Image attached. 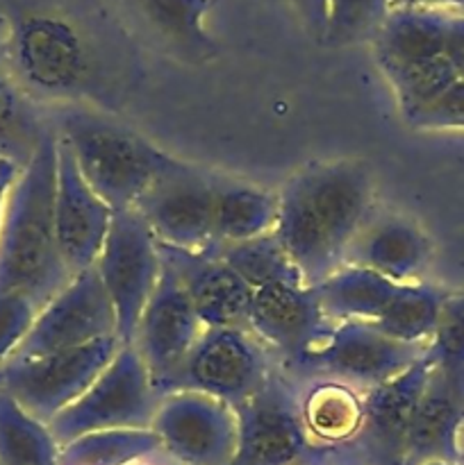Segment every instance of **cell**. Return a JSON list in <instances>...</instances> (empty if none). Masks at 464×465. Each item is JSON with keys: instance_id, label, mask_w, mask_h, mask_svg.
Here are the masks:
<instances>
[{"instance_id": "2e32d148", "label": "cell", "mask_w": 464, "mask_h": 465, "mask_svg": "<svg viewBox=\"0 0 464 465\" xmlns=\"http://www.w3.org/2000/svg\"><path fill=\"white\" fill-rule=\"evenodd\" d=\"M430 371L432 363L426 354L394 380L364 391L362 427L348 443L359 463L405 465L409 427Z\"/></svg>"}, {"instance_id": "d6986e66", "label": "cell", "mask_w": 464, "mask_h": 465, "mask_svg": "<svg viewBox=\"0 0 464 465\" xmlns=\"http://www.w3.org/2000/svg\"><path fill=\"white\" fill-rule=\"evenodd\" d=\"M159 257L185 289L203 327H244L253 289L212 252L157 243Z\"/></svg>"}, {"instance_id": "f546056e", "label": "cell", "mask_w": 464, "mask_h": 465, "mask_svg": "<svg viewBox=\"0 0 464 465\" xmlns=\"http://www.w3.org/2000/svg\"><path fill=\"white\" fill-rule=\"evenodd\" d=\"M391 9V0H330L321 44L344 48L373 41Z\"/></svg>"}, {"instance_id": "4316f807", "label": "cell", "mask_w": 464, "mask_h": 465, "mask_svg": "<svg viewBox=\"0 0 464 465\" xmlns=\"http://www.w3.org/2000/svg\"><path fill=\"white\" fill-rule=\"evenodd\" d=\"M0 465H59L50 427L25 411L0 386Z\"/></svg>"}, {"instance_id": "ab89813d", "label": "cell", "mask_w": 464, "mask_h": 465, "mask_svg": "<svg viewBox=\"0 0 464 465\" xmlns=\"http://www.w3.org/2000/svg\"><path fill=\"white\" fill-rule=\"evenodd\" d=\"M3 163H5V162H0V166H3Z\"/></svg>"}, {"instance_id": "1f68e13d", "label": "cell", "mask_w": 464, "mask_h": 465, "mask_svg": "<svg viewBox=\"0 0 464 465\" xmlns=\"http://www.w3.org/2000/svg\"><path fill=\"white\" fill-rule=\"evenodd\" d=\"M35 300L25 293H5L0 295V368L14 357L18 345L25 341L27 331L32 330L36 313Z\"/></svg>"}, {"instance_id": "ffe728a7", "label": "cell", "mask_w": 464, "mask_h": 465, "mask_svg": "<svg viewBox=\"0 0 464 465\" xmlns=\"http://www.w3.org/2000/svg\"><path fill=\"white\" fill-rule=\"evenodd\" d=\"M464 375L432 368L428 375L405 450V465H464Z\"/></svg>"}, {"instance_id": "d6a6232c", "label": "cell", "mask_w": 464, "mask_h": 465, "mask_svg": "<svg viewBox=\"0 0 464 465\" xmlns=\"http://www.w3.org/2000/svg\"><path fill=\"white\" fill-rule=\"evenodd\" d=\"M414 130H464V80L444 91L430 107L409 121Z\"/></svg>"}, {"instance_id": "f35d334b", "label": "cell", "mask_w": 464, "mask_h": 465, "mask_svg": "<svg viewBox=\"0 0 464 465\" xmlns=\"http://www.w3.org/2000/svg\"><path fill=\"white\" fill-rule=\"evenodd\" d=\"M428 465H449V463H428Z\"/></svg>"}, {"instance_id": "74e56055", "label": "cell", "mask_w": 464, "mask_h": 465, "mask_svg": "<svg viewBox=\"0 0 464 465\" xmlns=\"http://www.w3.org/2000/svg\"><path fill=\"white\" fill-rule=\"evenodd\" d=\"M136 465H176V463H136Z\"/></svg>"}, {"instance_id": "ac0fdd59", "label": "cell", "mask_w": 464, "mask_h": 465, "mask_svg": "<svg viewBox=\"0 0 464 465\" xmlns=\"http://www.w3.org/2000/svg\"><path fill=\"white\" fill-rule=\"evenodd\" d=\"M203 330V322L191 307L185 289L162 263V275L141 312L132 339V348L144 361L155 391L180 366Z\"/></svg>"}, {"instance_id": "ba28073f", "label": "cell", "mask_w": 464, "mask_h": 465, "mask_svg": "<svg viewBox=\"0 0 464 465\" xmlns=\"http://www.w3.org/2000/svg\"><path fill=\"white\" fill-rule=\"evenodd\" d=\"M273 368L271 352L246 327H205L157 393L191 391L235 409L267 381Z\"/></svg>"}, {"instance_id": "44dd1931", "label": "cell", "mask_w": 464, "mask_h": 465, "mask_svg": "<svg viewBox=\"0 0 464 465\" xmlns=\"http://www.w3.org/2000/svg\"><path fill=\"white\" fill-rule=\"evenodd\" d=\"M432 259V241L412 218L403 213L368 216L350 243L346 266H359L398 284L421 280Z\"/></svg>"}, {"instance_id": "e575fe53", "label": "cell", "mask_w": 464, "mask_h": 465, "mask_svg": "<svg viewBox=\"0 0 464 465\" xmlns=\"http://www.w3.org/2000/svg\"><path fill=\"white\" fill-rule=\"evenodd\" d=\"M444 54L453 64L459 80H464V14H450Z\"/></svg>"}, {"instance_id": "7a4b0ae2", "label": "cell", "mask_w": 464, "mask_h": 465, "mask_svg": "<svg viewBox=\"0 0 464 465\" xmlns=\"http://www.w3.org/2000/svg\"><path fill=\"white\" fill-rule=\"evenodd\" d=\"M57 132L45 134L32 162L18 171L0 223V295L25 293L44 309L73 275L55 236Z\"/></svg>"}, {"instance_id": "7402d4cb", "label": "cell", "mask_w": 464, "mask_h": 465, "mask_svg": "<svg viewBox=\"0 0 464 465\" xmlns=\"http://www.w3.org/2000/svg\"><path fill=\"white\" fill-rule=\"evenodd\" d=\"M276 225L277 193L244 180L217 177L214 245L257 239L271 234Z\"/></svg>"}, {"instance_id": "6da1fadb", "label": "cell", "mask_w": 464, "mask_h": 465, "mask_svg": "<svg viewBox=\"0 0 464 465\" xmlns=\"http://www.w3.org/2000/svg\"><path fill=\"white\" fill-rule=\"evenodd\" d=\"M373 175L359 159L308 163L282 186L273 234L308 289L346 266L350 243L373 213Z\"/></svg>"}, {"instance_id": "30bf717a", "label": "cell", "mask_w": 464, "mask_h": 465, "mask_svg": "<svg viewBox=\"0 0 464 465\" xmlns=\"http://www.w3.org/2000/svg\"><path fill=\"white\" fill-rule=\"evenodd\" d=\"M121 343L116 336L32 359H9L0 368V386L30 416L50 425L109 366Z\"/></svg>"}, {"instance_id": "83f0119b", "label": "cell", "mask_w": 464, "mask_h": 465, "mask_svg": "<svg viewBox=\"0 0 464 465\" xmlns=\"http://www.w3.org/2000/svg\"><path fill=\"white\" fill-rule=\"evenodd\" d=\"M212 3L214 0H139L150 25L180 53L196 59L217 54V41L205 25Z\"/></svg>"}, {"instance_id": "277c9868", "label": "cell", "mask_w": 464, "mask_h": 465, "mask_svg": "<svg viewBox=\"0 0 464 465\" xmlns=\"http://www.w3.org/2000/svg\"><path fill=\"white\" fill-rule=\"evenodd\" d=\"M5 66L39 107H86L103 91L89 44L59 14L25 12L14 18L5 41Z\"/></svg>"}, {"instance_id": "7c38bea8", "label": "cell", "mask_w": 464, "mask_h": 465, "mask_svg": "<svg viewBox=\"0 0 464 465\" xmlns=\"http://www.w3.org/2000/svg\"><path fill=\"white\" fill-rule=\"evenodd\" d=\"M217 175L173 159L135 204L155 241L189 252H209L214 245Z\"/></svg>"}, {"instance_id": "4dcf8cb0", "label": "cell", "mask_w": 464, "mask_h": 465, "mask_svg": "<svg viewBox=\"0 0 464 465\" xmlns=\"http://www.w3.org/2000/svg\"><path fill=\"white\" fill-rule=\"evenodd\" d=\"M426 354L432 368L464 375V293H450L446 298Z\"/></svg>"}, {"instance_id": "836d02e7", "label": "cell", "mask_w": 464, "mask_h": 465, "mask_svg": "<svg viewBox=\"0 0 464 465\" xmlns=\"http://www.w3.org/2000/svg\"><path fill=\"white\" fill-rule=\"evenodd\" d=\"M294 12L298 14L300 23L305 30L314 36L317 41L323 39V30H326L328 18V3L330 0H289Z\"/></svg>"}, {"instance_id": "cb8c5ba5", "label": "cell", "mask_w": 464, "mask_h": 465, "mask_svg": "<svg viewBox=\"0 0 464 465\" xmlns=\"http://www.w3.org/2000/svg\"><path fill=\"white\" fill-rule=\"evenodd\" d=\"M53 123L44 116V107L35 103L0 62V162L18 171L32 162Z\"/></svg>"}, {"instance_id": "9c48e42d", "label": "cell", "mask_w": 464, "mask_h": 465, "mask_svg": "<svg viewBox=\"0 0 464 465\" xmlns=\"http://www.w3.org/2000/svg\"><path fill=\"white\" fill-rule=\"evenodd\" d=\"M426 352L423 343H405L367 322L344 321L335 322L318 348L282 371L294 380H332L364 393L398 377Z\"/></svg>"}, {"instance_id": "52a82bcc", "label": "cell", "mask_w": 464, "mask_h": 465, "mask_svg": "<svg viewBox=\"0 0 464 465\" xmlns=\"http://www.w3.org/2000/svg\"><path fill=\"white\" fill-rule=\"evenodd\" d=\"M159 398L136 350L121 345L98 380L50 422V434L64 448L98 431L150 430Z\"/></svg>"}, {"instance_id": "484cf974", "label": "cell", "mask_w": 464, "mask_h": 465, "mask_svg": "<svg viewBox=\"0 0 464 465\" xmlns=\"http://www.w3.org/2000/svg\"><path fill=\"white\" fill-rule=\"evenodd\" d=\"M378 66H380L385 80L389 82L400 114L408 123L423 109L430 107L449 86L459 80L446 54L378 64Z\"/></svg>"}, {"instance_id": "8fae6325", "label": "cell", "mask_w": 464, "mask_h": 465, "mask_svg": "<svg viewBox=\"0 0 464 465\" xmlns=\"http://www.w3.org/2000/svg\"><path fill=\"white\" fill-rule=\"evenodd\" d=\"M96 271L116 313L118 343L132 345L141 312L162 275L157 241L136 209L114 212Z\"/></svg>"}, {"instance_id": "4fadbf2b", "label": "cell", "mask_w": 464, "mask_h": 465, "mask_svg": "<svg viewBox=\"0 0 464 465\" xmlns=\"http://www.w3.org/2000/svg\"><path fill=\"white\" fill-rule=\"evenodd\" d=\"M150 430L176 465H230L239 439L235 409L191 391L162 395Z\"/></svg>"}, {"instance_id": "5b68a950", "label": "cell", "mask_w": 464, "mask_h": 465, "mask_svg": "<svg viewBox=\"0 0 464 465\" xmlns=\"http://www.w3.org/2000/svg\"><path fill=\"white\" fill-rule=\"evenodd\" d=\"M332 322L359 321L405 343H430L449 291L412 282L398 284L359 266H341L314 286Z\"/></svg>"}, {"instance_id": "8d00e7d4", "label": "cell", "mask_w": 464, "mask_h": 465, "mask_svg": "<svg viewBox=\"0 0 464 465\" xmlns=\"http://www.w3.org/2000/svg\"><path fill=\"white\" fill-rule=\"evenodd\" d=\"M16 175H18V168L12 166V163L5 162L3 166H0V223H3L5 203H7L9 189H12V184H14V180H16Z\"/></svg>"}, {"instance_id": "603a6c76", "label": "cell", "mask_w": 464, "mask_h": 465, "mask_svg": "<svg viewBox=\"0 0 464 465\" xmlns=\"http://www.w3.org/2000/svg\"><path fill=\"white\" fill-rule=\"evenodd\" d=\"M314 381L300 391V413L312 440L326 448L353 443L362 427V393L341 381Z\"/></svg>"}, {"instance_id": "3957f363", "label": "cell", "mask_w": 464, "mask_h": 465, "mask_svg": "<svg viewBox=\"0 0 464 465\" xmlns=\"http://www.w3.org/2000/svg\"><path fill=\"white\" fill-rule=\"evenodd\" d=\"M53 127L71 150L86 184L114 212L135 209L176 159L136 130L85 104L59 107Z\"/></svg>"}, {"instance_id": "d590c367", "label": "cell", "mask_w": 464, "mask_h": 465, "mask_svg": "<svg viewBox=\"0 0 464 465\" xmlns=\"http://www.w3.org/2000/svg\"><path fill=\"white\" fill-rule=\"evenodd\" d=\"M391 7L435 9V12L464 14V0H391Z\"/></svg>"}, {"instance_id": "5bb4252c", "label": "cell", "mask_w": 464, "mask_h": 465, "mask_svg": "<svg viewBox=\"0 0 464 465\" xmlns=\"http://www.w3.org/2000/svg\"><path fill=\"white\" fill-rule=\"evenodd\" d=\"M112 336H116V313L94 266L73 275V280L36 313L32 330L12 359L45 357Z\"/></svg>"}, {"instance_id": "8992f818", "label": "cell", "mask_w": 464, "mask_h": 465, "mask_svg": "<svg viewBox=\"0 0 464 465\" xmlns=\"http://www.w3.org/2000/svg\"><path fill=\"white\" fill-rule=\"evenodd\" d=\"M235 413L239 439L230 465H362L350 445L314 443L300 413V386L285 371L273 368Z\"/></svg>"}, {"instance_id": "f1b7e54d", "label": "cell", "mask_w": 464, "mask_h": 465, "mask_svg": "<svg viewBox=\"0 0 464 465\" xmlns=\"http://www.w3.org/2000/svg\"><path fill=\"white\" fill-rule=\"evenodd\" d=\"M209 252L217 254L232 271L239 272V277L250 289L276 284V282H298V284H303L294 262L285 252V248H282V243L273 232L257 236V239L241 241V243L214 245Z\"/></svg>"}, {"instance_id": "e0dca14e", "label": "cell", "mask_w": 464, "mask_h": 465, "mask_svg": "<svg viewBox=\"0 0 464 465\" xmlns=\"http://www.w3.org/2000/svg\"><path fill=\"white\" fill-rule=\"evenodd\" d=\"M114 209L94 193L82 177L71 150L57 136L55 175V236L71 275L96 266L112 225Z\"/></svg>"}, {"instance_id": "d4e9b609", "label": "cell", "mask_w": 464, "mask_h": 465, "mask_svg": "<svg viewBox=\"0 0 464 465\" xmlns=\"http://www.w3.org/2000/svg\"><path fill=\"white\" fill-rule=\"evenodd\" d=\"M173 463L153 430H116L86 434L59 448V465Z\"/></svg>"}, {"instance_id": "9a60e30c", "label": "cell", "mask_w": 464, "mask_h": 465, "mask_svg": "<svg viewBox=\"0 0 464 465\" xmlns=\"http://www.w3.org/2000/svg\"><path fill=\"white\" fill-rule=\"evenodd\" d=\"M244 327L271 357H280L282 368H289L318 348L335 322L312 289L298 282H276L253 289Z\"/></svg>"}]
</instances>
